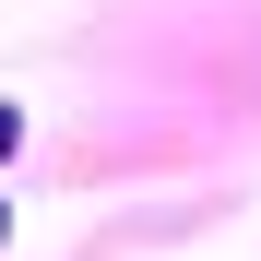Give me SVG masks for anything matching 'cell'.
I'll return each mask as SVG.
<instances>
[{"instance_id":"6da1fadb","label":"cell","mask_w":261,"mask_h":261,"mask_svg":"<svg viewBox=\"0 0 261 261\" xmlns=\"http://www.w3.org/2000/svg\"><path fill=\"white\" fill-rule=\"evenodd\" d=\"M12 143H24V107H0V154H12Z\"/></svg>"},{"instance_id":"7a4b0ae2","label":"cell","mask_w":261,"mask_h":261,"mask_svg":"<svg viewBox=\"0 0 261 261\" xmlns=\"http://www.w3.org/2000/svg\"><path fill=\"white\" fill-rule=\"evenodd\" d=\"M0 238H12V214H0Z\"/></svg>"}]
</instances>
